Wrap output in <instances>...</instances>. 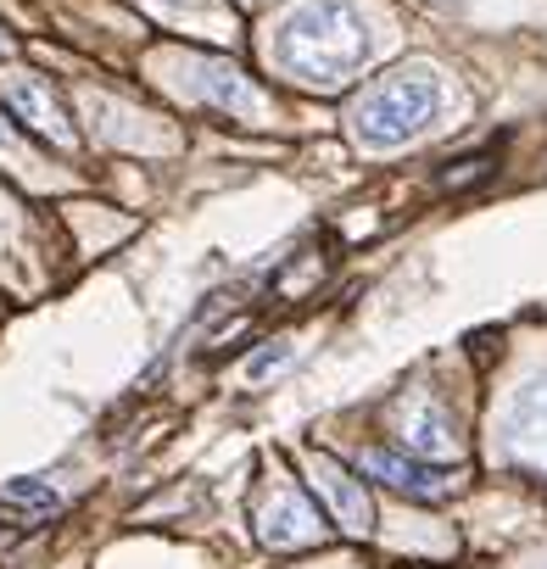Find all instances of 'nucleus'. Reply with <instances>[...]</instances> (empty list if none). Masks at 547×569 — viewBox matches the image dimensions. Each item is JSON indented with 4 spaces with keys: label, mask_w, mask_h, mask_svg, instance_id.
I'll return each instance as SVG.
<instances>
[{
    "label": "nucleus",
    "mask_w": 547,
    "mask_h": 569,
    "mask_svg": "<svg viewBox=\"0 0 547 569\" xmlns=\"http://www.w3.org/2000/svg\"><path fill=\"white\" fill-rule=\"evenodd\" d=\"M274 62L314 90H341L375 62V23L352 0H302L274 34Z\"/></svg>",
    "instance_id": "obj_1"
},
{
    "label": "nucleus",
    "mask_w": 547,
    "mask_h": 569,
    "mask_svg": "<svg viewBox=\"0 0 547 569\" xmlns=\"http://www.w3.org/2000/svg\"><path fill=\"white\" fill-rule=\"evenodd\" d=\"M257 525H262V541H268L274 552H302V547L325 541V519H319V513L308 508V497L291 491V486H280V491L262 502Z\"/></svg>",
    "instance_id": "obj_4"
},
{
    "label": "nucleus",
    "mask_w": 547,
    "mask_h": 569,
    "mask_svg": "<svg viewBox=\"0 0 547 569\" xmlns=\"http://www.w3.org/2000/svg\"><path fill=\"white\" fill-rule=\"evenodd\" d=\"M62 508V497L40 480H12V486H0V513H7L12 525H40Z\"/></svg>",
    "instance_id": "obj_10"
},
{
    "label": "nucleus",
    "mask_w": 547,
    "mask_h": 569,
    "mask_svg": "<svg viewBox=\"0 0 547 569\" xmlns=\"http://www.w3.org/2000/svg\"><path fill=\"white\" fill-rule=\"evenodd\" d=\"M7 107L34 129V134H46L57 151H73V123H68V112L57 107V96L40 84V79H29V73H18V79H7Z\"/></svg>",
    "instance_id": "obj_7"
},
{
    "label": "nucleus",
    "mask_w": 547,
    "mask_h": 569,
    "mask_svg": "<svg viewBox=\"0 0 547 569\" xmlns=\"http://www.w3.org/2000/svg\"><path fill=\"white\" fill-rule=\"evenodd\" d=\"M364 469H369L375 480H386V486L408 491V497H425V502L447 497V475H441L436 463H425V458H402V452H369V458H364Z\"/></svg>",
    "instance_id": "obj_9"
},
{
    "label": "nucleus",
    "mask_w": 547,
    "mask_h": 569,
    "mask_svg": "<svg viewBox=\"0 0 547 569\" xmlns=\"http://www.w3.org/2000/svg\"><path fill=\"white\" fill-rule=\"evenodd\" d=\"M436 107H441V73L430 62H402L358 96L352 134L364 151H397L430 129Z\"/></svg>",
    "instance_id": "obj_2"
},
{
    "label": "nucleus",
    "mask_w": 547,
    "mask_h": 569,
    "mask_svg": "<svg viewBox=\"0 0 547 569\" xmlns=\"http://www.w3.org/2000/svg\"><path fill=\"white\" fill-rule=\"evenodd\" d=\"M308 469H314V491L330 502V513L341 519V530L369 536V525H375V502H369L364 480H358L352 469H341L330 452H314V458H308Z\"/></svg>",
    "instance_id": "obj_5"
},
{
    "label": "nucleus",
    "mask_w": 547,
    "mask_h": 569,
    "mask_svg": "<svg viewBox=\"0 0 547 569\" xmlns=\"http://www.w3.org/2000/svg\"><path fill=\"white\" fill-rule=\"evenodd\" d=\"M503 447H508V458L525 463L530 475H547V369L530 375V380L514 391V402H508V413H503Z\"/></svg>",
    "instance_id": "obj_3"
},
{
    "label": "nucleus",
    "mask_w": 547,
    "mask_h": 569,
    "mask_svg": "<svg viewBox=\"0 0 547 569\" xmlns=\"http://www.w3.org/2000/svg\"><path fill=\"white\" fill-rule=\"evenodd\" d=\"M18 146H23V140H18V129H12L7 118H0V151H18Z\"/></svg>",
    "instance_id": "obj_12"
},
{
    "label": "nucleus",
    "mask_w": 547,
    "mask_h": 569,
    "mask_svg": "<svg viewBox=\"0 0 547 569\" xmlns=\"http://www.w3.org/2000/svg\"><path fill=\"white\" fill-rule=\"evenodd\" d=\"M7 51H12V40H7V34H0V57H7Z\"/></svg>",
    "instance_id": "obj_13"
},
{
    "label": "nucleus",
    "mask_w": 547,
    "mask_h": 569,
    "mask_svg": "<svg viewBox=\"0 0 547 569\" xmlns=\"http://www.w3.org/2000/svg\"><path fill=\"white\" fill-rule=\"evenodd\" d=\"M402 452H408V458H425V463L452 458V452H458V430H452V419H447L436 402L408 408V413H402Z\"/></svg>",
    "instance_id": "obj_8"
},
{
    "label": "nucleus",
    "mask_w": 547,
    "mask_h": 569,
    "mask_svg": "<svg viewBox=\"0 0 547 569\" xmlns=\"http://www.w3.org/2000/svg\"><path fill=\"white\" fill-rule=\"evenodd\" d=\"M173 7H190V0H173Z\"/></svg>",
    "instance_id": "obj_14"
},
{
    "label": "nucleus",
    "mask_w": 547,
    "mask_h": 569,
    "mask_svg": "<svg viewBox=\"0 0 547 569\" xmlns=\"http://www.w3.org/2000/svg\"><path fill=\"white\" fill-rule=\"evenodd\" d=\"M291 363V341H280V352H262L257 363H251V380H262V375H274V369H286Z\"/></svg>",
    "instance_id": "obj_11"
},
{
    "label": "nucleus",
    "mask_w": 547,
    "mask_h": 569,
    "mask_svg": "<svg viewBox=\"0 0 547 569\" xmlns=\"http://www.w3.org/2000/svg\"><path fill=\"white\" fill-rule=\"evenodd\" d=\"M185 79H190V90H196L201 101H212V107H223V112H235V118H257V112H262V96H257L251 79H246L240 68H229V62L190 57V62H185Z\"/></svg>",
    "instance_id": "obj_6"
}]
</instances>
